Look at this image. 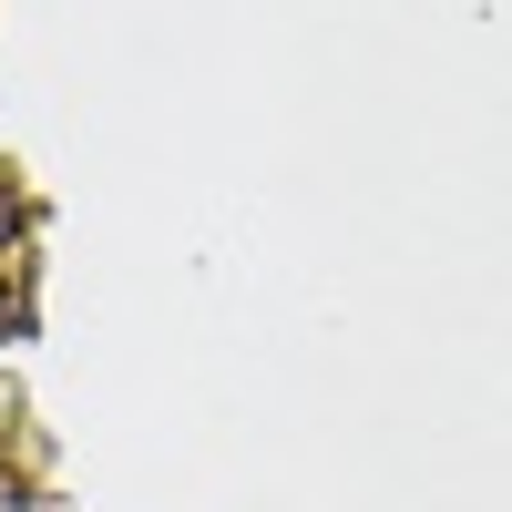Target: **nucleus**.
<instances>
[{
    "label": "nucleus",
    "instance_id": "f257e3e1",
    "mask_svg": "<svg viewBox=\"0 0 512 512\" xmlns=\"http://www.w3.org/2000/svg\"><path fill=\"white\" fill-rule=\"evenodd\" d=\"M11 236H21V195H11V175H0V256H11Z\"/></svg>",
    "mask_w": 512,
    "mask_h": 512
}]
</instances>
